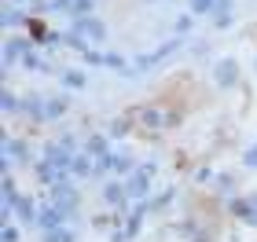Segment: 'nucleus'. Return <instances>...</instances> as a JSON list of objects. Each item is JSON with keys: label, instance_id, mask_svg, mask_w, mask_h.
I'll return each mask as SVG.
<instances>
[{"label": "nucleus", "instance_id": "1", "mask_svg": "<svg viewBox=\"0 0 257 242\" xmlns=\"http://www.w3.org/2000/svg\"><path fill=\"white\" fill-rule=\"evenodd\" d=\"M151 176H155V161H147V165H136V172H133V176H128V183H125L128 198L144 202L147 194H151Z\"/></svg>", "mask_w": 257, "mask_h": 242}, {"label": "nucleus", "instance_id": "2", "mask_svg": "<svg viewBox=\"0 0 257 242\" xmlns=\"http://www.w3.org/2000/svg\"><path fill=\"white\" fill-rule=\"evenodd\" d=\"M70 216H74V213H66V209H59V205H41V216H37V227H41V231H55V227H63L66 220H70Z\"/></svg>", "mask_w": 257, "mask_h": 242}, {"label": "nucleus", "instance_id": "3", "mask_svg": "<svg viewBox=\"0 0 257 242\" xmlns=\"http://www.w3.org/2000/svg\"><path fill=\"white\" fill-rule=\"evenodd\" d=\"M52 202L59 205V209L74 213V209H77V187H74V183H70V180L55 183V187H52Z\"/></svg>", "mask_w": 257, "mask_h": 242}, {"label": "nucleus", "instance_id": "4", "mask_svg": "<svg viewBox=\"0 0 257 242\" xmlns=\"http://www.w3.org/2000/svg\"><path fill=\"white\" fill-rule=\"evenodd\" d=\"M22 114H26V118H33L37 125H44V121H48V99L37 96V92H30V96L22 99Z\"/></svg>", "mask_w": 257, "mask_h": 242}, {"label": "nucleus", "instance_id": "5", "mask_svg": "<svg viewBox=\"0 0 257 242\" xmlns=\"http://www.w3.org/2000/svg\"><path fill=\"white\" fill-rule=\"evenodd\" d=\"M70 33H77V37H81V33H85L88 41H103V37H107V26H103L99 19L85 15V19H74V30H70Z\"/></svg>", "mask_w": 257, "mask_h": 242}, {"label": "nucleus", "instance_id": "6", "mask_svg": "<svg viewBox=\"0 0 257 242\" xmlns=\"http://www.w3.org/2000/svg\"><path fill=\"white\" fill-rule=\"evenodd\" d=\"M140 121H144L147 129H169V125H173V114L162 110V107H144V110H140Z\"/></svg>", "mask_w": 257, "mask_h": 242}, {"label": "nucleus", "instance_id": "7", "mask_svg": "<svg viewBox=\"0 0 257 242\" xmlns=\"http://www.w3.org/2000/svg\"><path fill=\"white\" fill-rule=\"evenodd\" d=\"M213 77H217L220 88H231V85L239 81V63H235V59H220V63L213 66Z\"/></svg>", "mask_w": 257, "mask_h": 242}, {"label": "nucleus", "instance_id": "8", "mask_svg": "<svg viewBox=\"0 0 257 242\" xmlns=\"http://www.w3.org/2000/svg\"><path fill=\"white\" fill-rule=\"evenodd\" d=\"M4 158H11V161H33V154H30V143L26 140H15V136H4Z\"/></svg>", "mask_w": 257, "mask_h": 242}, {"label": "nucleus", "instance_id": "9", "mask_svg": "<svg viewBox=\"0 0 257 242\" xmlns=\"http://www.w3.org/2000/svg\"><path fill=\"white\" fill-rule=\"evenodd\" d=\"M30 52H33V41L15 37V41H8V44H4V63H8V66H15V59H26Z\"/></svg>", "mask_w": 257, "mask_h": 242}, {"label": "nucleus", "instance_id": "10", "mask_svg": "<svg viewBox=\"0 0 257 242\" xmlns=\"http://www.w3.org/2000/svg\"><path fill=\"white\" fill-rule=\"evenodd\" d=\"M103 198H107V205H114V209H125V202H128V191H125V183H118V180H110L107 187H103Z\"/></svg>", "mask_w": 257, "mask_h": 242}, {"label": "nucleus", "instance_id": "11", "mask_svg": "<svg viewBox=\"0 0 257 242\" xmlns=\"http://www.w3.org/2000/svg\"><path fill=\"white\" fill-rule=\"evenodd\" d=\"M15 216H19L22 224H37L41 209H37V202H33V198H26V194H22V198L15 202Z\"/></svg>", "mask_w": 257, "mask_h": 242}, {"label": "nucleus", "instance_id": "12", "mask_svg": "<svg viewBox=\"0 0 257 242\" xmlns=\"http://www.w3.org/2000/svg\"><path fill=\"white\" fill-rule=\"evenodd\" d=\"M26 22H30V15H26V11H19L15 4H8L4 15H0V26H4V30H11V26H26Z\"/></svg>", "mask_w": 257, "mask_h": 242}, {"label": "nucleus", "instance_id": "13", "mask_svg": "<svg viewBox=\"0 0 257 242\" xmlns=\"http://www.w3.org/2000/svg\"><path fill=\"white\" fill-rule=\"evenodd\" d=\"M85 154H96V158H107L110 154V136H88V143H85Z\"/></svg>", "mask_w": 257, "mask_h": 242}, {"label": "nucleus", "instance_id": "14", "mask_svg": "<svg viewBox=\"0 0 257 242\" xmlns=\"http://www.w3.org/2000/svg\"><path fill=\"white\" fill-rule=\"evenodd\" d=\"M96 165H92L88 154H74V165H70V176H92Z\"/></svg>", "mask_w": 257, "mask_h": 242}, {"label": "nucleus", "instance_id": "15", "mask_svg": "<svg viewBox=\"0 0 257 242\" xmlns=\"http://www.w3.org/2000/svg\"><path fill=\"white\" fill-rule=\"evenodd\" d=\"M66 107H70V96H59V99H48V121H55V118H63V114H66Z\"/></svg>", "mask_w": 257, "mask_h": 242}, {"label": "nucleus", "instance_id": "16", "mask_svg": "<svg viewBox=\"0 0 257 242\" xmlns=\"http://www.w3.org/2000/svg\"><path fill=\"white\" fill-rule=\"evenodd\" d=\"M44 242H77V235L70 227H55V231H44Z\"/></svg>", "mask_w": 257, "mask_h": 242}, {"label": "nucleus", "instance_id": "17", "mask_svg": "<svg viewBox=\"0 0 257 242\" xmlns=\"http://www.w3.org/2000/svg\"><path fill=\"white\" fill-rule=\"evenodd\" d=\"M63 85L66 88H85V74L81 70H63Z\"/></svg>", "mask_w": 257, "mask_h": 242}, {"label": "nucleus", "instance_id": "18", "mask_svg": "<svg viewBox=\"0 0 257 242\" xmlns=\"http://www.w3.org/2000/svg\"><path fill=\"white\" fill-rule=\"evenodd\" d=\"M107 136H110V140H121V136H128V118H118V121H110Z\"/></svg>", "mask_w": 257, "mask_h": 242}, {"label": "nucleus", "instance_id": "19", "mask_svg": "<svg viewBox=\"0 0 257 242\" xmlns=\"http://www.w3.org/2000/svg\"><path fill=\"white\" fill-rule=\"evenodd\" d=\"M191 11L195 15H209V11H217V0H191Z\"/></svg>", "mask_w": 257, "mask_h": 242}, {"label": "nucleus", "instance_id": "20", "mask_svg": "<svg viewBox=\"0 0 257 242\" xmlns=\"http://www.w3.org/2000/svg\"><path fill=\"white\" fill-rule=\"evenodd\" d=\"M0 103H4V110H8V114L22 110V99H15V92H8V88H4V99H0Z\"/></svg>", "mask_w": 257, "mask_h": 242}, {"label": "nucleus", "instance_id": "21", "mask_svg": "<svg viewBox=\"0 0 257 242\" xmlns=\"http://www.w3.org/2000/svg\"><path fill=\"white\" fill-rule=\"evenodd\" d=\"M217 191L220 194H231V191H235V180H231L228 172H220V176H217Z\"/></svg>", "mask_w": 257, "mask_h": 242}, {"label": "nucleus", "instance_id": "22", "mask_svg": "<svg viewBox=\"0 0 257 242\" xmlns=\"http://www.w3.org/2000/svg\"><path fill=\"white\" fill-rule=\"evenodd\" d=\"M114 172H121V176H125V172H136V165H133V158H114Z\"/></svg>", "mask_w": 257, "mask_h": 242}, {"label": "nucleus", "instance_id": "23", "mask_svg": "<svg viewBox=\"0 0 257 242\" xmlns=\"http://www.w3.org/2000/svg\"><path fill=\"white\" fill-rule=\"evenodd\" d=\"M88 11H92V0H74V11H70V15H74V19H85Z\"/></svg>", "mask_w": 257, "mask_h": 242}, {"label": "nucleus", "instance_id": "24", "mask_svg": "<svg viewBox=\"0 0 257 242\" xmlns=\"http://www.w3.org/2000/svg\"><path fill=\"white\" fill-rule=\"evenodd\" d=\"M242 165H246V169H257V143L246 147V154H242Z\"/></svg>", "mask_w": 257, "mask_h": 242}, {"label": "nucleus", "instance_id": "25", "mask_svg": "<svg viewBox=\"0 0 257 242\" xmlns=\"http://www.w3.org/2000/svg\"><path fill=\"white\" fill-rule=\"evenodd\" d=\"M4 242H19V227L11 224V220L4 224Z\"/></svg>", "mask_w": 257, "mask_h": 242}, {"label": "nucleus", "instance_id": "26", "mask_svg": "<svg viewBox=\"0 0 257 242\" xmlns=\"http://www.w3.org/2000/svg\"><path fill=\"white\" fill-rule=\"evenodd\" d=\"M177 30H180V33H191V15H180V19H177Z\"/></svg>", "mask_w": 257, "mask_h": 242}, {"label": "nucleus", "instance_id": "27", "mask_svg": "<svg viewBox=\"0 0 257 242\" xmlns=\"http://www.w3.org/2000/svg\"><path fill=\"white\" fill-rule=\"evenodd\" d=\"M195 180H198V183H206V180H213V172H209V169H198V172H195Z\"/></svg>", "mask_w": 257, "mask_h": 242}, {"label": "nucleus", "instance_id": "28", "mask_svg": "<svg viewBox=\"0 0 257 242\" xmlns=\"http://www.w3.org/2000/svg\"><path fill=\"white\" fill-rule=\"evenodd\" d=\"M191 242H209V235H206V231H198V235H195Z\"/></svg>", "mask_w": 257, "mask_h": 242}, {"label": "nucleus", "instance_id": "29", "mask_svg": "<svg viewBox=\"0 0 257 242\" xmlns=\"http://www.w3.org/2000/svg\"><path fill=\"white\" fill-rule=\"evenodd\" d=\"M11 4H26V0H11Z\"/></svg>", "mask_w": 257, "mask_h": 242}, {"label": "nucleus", "instance_id": "30", "mask_svg": "<svg viewBox=\"0 0 257 242\" xmlns=\"http://www.w3.org/2000/svg\"><path fill=\"white\" fill-rule=\"evenodd\" d=\"M231 242H235V238H231Z\"/></svg>", "mask_w": 257, "mask_h": 242}]
</instances>
